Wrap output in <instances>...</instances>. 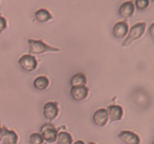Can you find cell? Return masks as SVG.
<instances>
[{"label":"cell","mask_w":154,"mask_h":144,"mask_svg":"<svg viewBox=\"0 0 154 144\" xmlns=\"http://www.w3.org/2000/svg\"><path fill=\"white\" fill-rule=\"evenodd\" d=\"M18 64L23 70L27 72L34 71L38 66L37 58L30 54H25L22 56L18 60Z\"/></svg>","instance_id":"obj_3"},{"label":"cell","mask_w":154,"mask_h":144,"mask_svg":"<svg viewBox=\"0 0 154 144\" xmlns=\"http://www.w3.org/2000/svg\"><path fill=\"white\" fill-rule=\"evenodd\" d=\"M50 81L47 76L41 75L37 77L33 81V86L38 90H45L49 86Z\"/></svg>","instance_id":"obj_15"},{"label":"cell","mask_w":154,"mask_h":144,"mask_svg":"<svg viewBox=\"0 0 154 144\" xmlns=\"http://www.w3.org/2000/svg\"><path fill=\"white\" fill-rule=\"evenodd\" d=\"M43 142L42 134L39 133H33L29 137V144H42Z\"/></svg>","instance_id":"obj_17"},{"label":"cell","mask_w":154,"mask_h":144,"mask_svg":"<svg viewBox=\"0 0 154 144\" xmlns=\"http://www.w3.org/2000/svg\"><path fill=\"white\" fill-rule=\"evenodd\" d=\"M72 144H85V143L83 141L78 140V141H76V142H74V143H72Z\"/></svg>","instance_id":"obj_21"},{"label":"cell","mask_w":154,"mask_h":144,"mask_svg":"<svg viewBox=\"0 0 154 144\" xmlns=\"http://www.w3.org/2000/svg\"><path fill=\"white\" fill-rule=\"evenodd\" d=\"M135 12V6L133 1H127L124 2V4H121L119 9V14L120 17L124 18H128L134 15Z\"/></svg>","instance_id":"obj_10"},{"label":"cell","mask_w":154,"mask_h":144,"mask_svg":"<svg viewBox=\"0 0 154 144\" xmlns=\"http://www.w3.org/2000/svg\"><path fill=\"white\" fill-rule=\"evenodd\" d=\"M108 114H109V119L113 122L119 121L123 118L124 110L123 108L119 105H110L108 108Z\"/></svg>","instance_id":"obj_11"},{"label":"cell","mask_w":154,"mask_h":144,"mask_svg":"<svg viewBox=\"0 0 154 144\" xmlns=\"http://www.w3.org/2000/svg\"><path fill=\"white\" fill-rule=\"evenodd\" d=\"M2 129H3V127H1V124H0V133L2 132Z\"/></svg>","instance_id":"obj_23"},{"label":"cell","mask_w":154,"mask_h":144,"mask_svg":"<svg viewBox=\"0 0 154 144\" xmlns=\"http://www.w3.org/2000/svg\"><path fill=\"white\" fill-rule=\"evenodd\" d=\"M59 114V108L57 102L50 101L45 104L43 106V114L44 117L47 120H53L58 116Z\"/></svg>","instance_id":"obj_5"},{"label":"cell","mask_w":154,"mask_h":144,"mask_svg":"<svg viewBox=\"0 0 154 144\" xmlns=\"http://www.w3.org/2000/svg\"><path fill=\"white\" fill-rule=\"evenodd\" d=\"M28 54L30 55H40L47 52H60V49L58 47H52L45 43L42 40L28 39Z\"/></svg>","instance_id":"obj_1"},{"label":"cell","mask_w":154,"mask_h":144,"mask_svg":"<svg viewBox=\"0 0 154 144\" xmlns=\"http://www.w3.org/2000/svg\"><path fill=\"white\" fill-rule=\"evenodd\" d=\"M8 23L6 18L0 15V33L4 32V31L7 29Z\"/></svg>","instance_id":"obj_19"},{"label":"cell","mask_w":154,"mask_h":144,"mask_svg":"<svg viewBox=\"0 0 154 144\" xmlns=\"http://www.w3.org/2000/svg\"><path fill=\"white\" fill-rule=\"evenodd\" d=\"M128 32V24L126 20L120 21L115 23L113 28V35L118 39H123Z\"/></svg>","instance_id":"obj_7"},{"label":"cell","mask_w":154,"mask_h":144,"mask_svg":"<svg viewBox=\"0 0 154 144\" xmlns=\"http://www.w3.org/2000/svg\"><path fill=\"white\" fill-rule=\"evenodd\" d=\"M88 144H96V143H94V142H89Z\"/></svg>","instance_id":"obj_24"},{"label":"cell","mask_w":154,"mask_h":144,"mask_svg":"<svg viewBox=\"0 0 154 144\" xmlns=\"http://www.w3.org/2000/svg\"><path fill=\"white\" fill-rule=\"evenodd\" d=\"M57 143L58 144H72L73 139L69 133L67 132H60L57 134Z\"/></svg>","instance_id":"obj_16"},{"label":"cell","mask_w":154,"mask_h":144,"mask_svg":"<svg viewBox=\"0 0 154 144\" xmlns=\"http://www.w3.org/2000/svg\"><path fill=\"white\" fill-rule=\"evenodd\" d=\"M34 16H35L36 20L41 23H47L53 18V16L51 15V14L46 8H40L37 10L34 14Z\"/></svg>","instance_id":"obj_14"},{"label":"cell","mask_w":154,"mask_h":144,"mask_svg":"<svg viewBox=\"0 0 154 144\" xmlns=\"http://www.w3.org/2000/svg\"><path fill=\"white\" fill-rule=\"evenodd\" d=\"M146 27H147V23L144 22H141V23L134 24V26L130 28L129 32H128L127 37L123 41L122 47H128L134 41L140 39L141 37L143 36L144 32L146 31Z\"/></svg>","instance_id":"obj_2"},{"label":"cell","mask_w":154,"mask_h":144,"mask_svg":"<svg viewBox=\"0 0 154 144\" xmlns=\"http://www.w3.org/2000/svg\"><path fill=\"white\" fill-rule=\"evenodd\" d=\"M118 137L125 144H140L141 142L138 135L132 131H122L118 134Z\"/></svg>","instance_id":"obj_6"},{"label":"cell","mask_w":154,"mask_h":144,"mask_svg":"<svg viewBox=\"0 0 154 144\" xmlns=\"http://www.w3.org/2000/svg\"><path fill=\"white\" fill-rule=\"evenodd\" d=\"M3 144H17L18 141L17 134L14 131L8 130L6 127H3Z\"/></svg>","instance_id":"obj_12"},{"label":"cell","mask_w":154,"mask_h":144,"mask_svg":"<svg viewBox=\"0 0 154 144\" xmlns=\"http://www.w3.org/2000/svg\"><path fill=\"white\" fill-rule=\"evenodd\" d=\"M41 134L44 141H46L49 143H52L57 141L58 132L52 124H44L41 127Z\"/></svg>","instance_id":"obj_4"},{"label":"cell","mask_w":154,"mask_h":144,"mask_svg":"<svg viewBox=\"0 0 154 144\" xmlns=\"http://www.w3.org/2000/svg\"><path fill=\"white\" fill-rule=\"evenodd\" d=\"M70 95L74 100L83 101L89 95V89L86 86L82 87H71Z\"/></svg>","instance_id":"obj_9"},{"label":"cell","mask_w":154,"mask_h":144,"mask_svg":"<svg viewBox=\"0 0 154 144\" xmlns=\"http://www.w3.org/2000/svg\"><path fill=\"white\" fill-rule=\"evenodd\" d=\"M152 144H154V143H153V142H152Z\"/></svg>","instance_id":"obj_26"},{"label":"cell","mask_w":154,"mask_h":144,"mask_svg":"<svg viewBox=\"0 0 154 144\" xmlns=\"http://www.w3.org/2000/svg\"><path fill=\"white\" fill-rule=\"evenodd\" d=\"M149 34H150L152 40L153 41V38H154V23L151 24L150 27H149Z\"/></svg>","instance_id":"obj_20"},{"label":"cell","mask_w":154,"mask_h":144,"mask_svg":"<svg viewBox=\"0 0 154 144\" xmlns=\"http://www.w3.org/2000/svg\"><path fill=\"white\" fill-rule=\"evenodd\" d=\"M93 121L99 127H104L109 121V114L106 109H100L94 112Z\"/></svg>","instance_id":"obj_8"},{"label":"cell","mask_w":154,"mask_h":144,"mask_svg":"<svg viewBox=\"0 0 154 144\" xmlns=\"http://www.w3.org/2000/svg\"><path fill=\"white\" fill-rule=\"evenodd\" d=\"M3 133H4V130L2 129V132L0 133V142L2 141V137H3Z\"/></svg>","instance_id":"obj_22"},{"label":"cell","mask_w":154,"mask_h":144,"mask_svg":"<svg viewBox=\"0 0 154 144\" xmlns=\"http://www.w3.org/2000/svg\"><path fill=\"white\" fill-rule=\"evenodd\" d=\"M149 4H150L149 0H135L134 6L139 10H144L148 8Z\"/></svg>","instance_id":"obj_18"},{"label":"cell","mask_w":154,"mask_h":144,"mask_svg":"<svg viewBox=\"0 0 154 144\" xmlns=\"http://www.w3.org/2000/svg\"><path fill=\"white\" fill-rule=\"evenodd\" d=\"M70 85L71 87H82L86 86L87 78L84 73H76L70 79Z\"/></svg>","instance_id":"obj_13"},{"label":"cell","mask_w":154,"mask_h":144,"mask_svg":"<svg viewBox=\"0 0 154 144\" xmlns=\"http://www.w3.org/2000/svg\"><path fill=\"white\" fill-rule=\"evenodd\" d=\"M153 1H154V0H152V2H153Z\"/></svg>","instance_id":"obj_25"}]
</instances>
